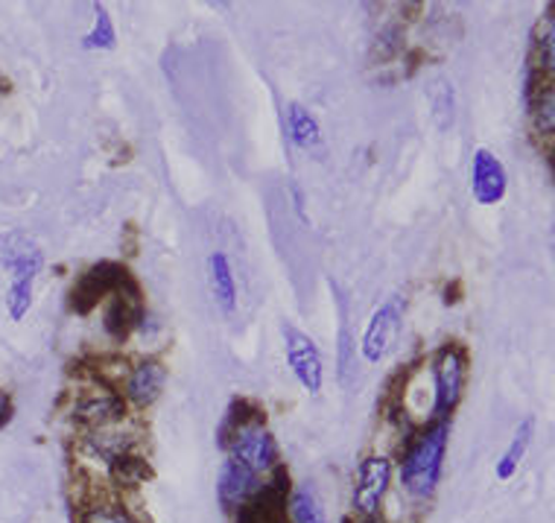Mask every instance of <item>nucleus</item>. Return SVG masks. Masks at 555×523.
Returning a JSON list of instances; mask_svg holds the SVG:
<instances>
[{"instance_id":"nucleus-1","label":"nucleus","mask_w":555,"mask_h":523,"mask_svg":"<svg viewBox=\"0 0 555 523\" xmlns=\"http://www.w3.org/2000/svg\"><path fill=\"white\" fill-rule=\"evenodd\" d=\"M448 421H439L415 438L401 459V485L412 500H430L441 480V462L448 450Z\"/></svg>"},{"instance_id":"nucleus-2","label":"nucleus","mask_w":555,"mask_h":523,"mask_svg":"<svg viewBox=\"0 0 555 523\" xmlns=\"http://www.w3.org/2000/svg\"><path fill=\"white\" fill-rule=\"evenodd\" d=\"M229 445V462L246 468L249 474H255L258 480L267 483V476L275 471L278 465V445L272 433H269L258 419L240 428L234 436L225 442Z\"/></svg>"},{"instance_id":"nucleus-3","label":"nucleus","mask_w":555,"mask_h":523,"mask_svg":"<svg viewBox=\"0 0 555 523\" xmlns=\"http://www.w3.org/2000/svg\"><path fill=\"white\" fill-rule=\"evenodd\" d=\"M465 374H468V360L460 345H441L433 362V412L441 421H448V416L456 409L462 400V390H465Z\"/></svg>"},{"instance_id":"nucleus-4","label":"nucleus","mask_w":555,"mask_h":523,"mask_svg":"<svg viewBox=\"0 0 555 523\" xmlns=\"http://www.w3.org/2000/svg\"><path fill=\"white\" fill-rule=\"evenodd\" d=\"M403 314H406V298L401 293H395L392 298H386L384 305L377 307L365 324L363 340H360V357L365 362H380L389 354V348L398 340L403 324Z\"/></svg>"},{"instance_id":"nucleus-5","label":"nucleus","mask_w":555,"mask_h":523,"mask_svg":"<svg viewBox=\"0 0 555 523\" xmlns=\"http://www.w3.org/2000/svg\"><path fill=\"white\" fill-rule=\"evenodd\" d=\"M284 354H287V366L296 374V381L310 395H319L322 383H325V369H322V354H319L317 343L305 331L284 324Z\"/></svg>"},{"instance_id":"nucleus-6","label":"nucleus","mask_w":555,"mask_h":523,"mask_svg":"<svg viewBox=\"0 0 555 523\" xmlns=\"http://www.w3.org/2000/svg\"><path fill=\"white\" fill-rule=\"evenodd\" d=\"M129 276H126V269H120L117 264H96L94 269H88L86 276L79 278V284L74 286V293H70V307L77 310V314H91L103 298H108L117 290H124L129 286Z\"/></svg>"},{"instance_id":"nucleus-7","label":"nucleus","mask_w":555,"mask_h":523,"mask_svg":"<svg viewBox=\"0 0 555 523\" xmlns=\"http://www.w3.org/2000/svg\"><path fill=\"white\" fill-rule=\"evenodd\" d=\"M389 483H392V462L386 457H365L354 480L357 512L363 518H374L389 492Z\"/></svg>"},{"instance_id":"nucleus-8","label":"nucleus","mask_w":555,"mask_h":523,"mask_svg":"<svg viewBox=\"0 0 555 523\" xmlns=\"http://www.w3.org/2000/svg\"><path fill=\"white\" fill-rule=\"evenodd\" d=\"M508 191V176L506 167L500 162L498 155L479 146L474 153V162H470V193L479 205H498L503 202Z\"/></svg>"},{"instance_id":"nucleus-9","label":"nucleus","mask_w":555,"mask_h":523,"mask_svg":"<svg viewBox=\"0 0 555 523\" xmlns=\"http://www.w3.org/2000/svg\"><path fill=\"white\" fill-rule=\"evenodd\" d=\"M0 264L10 269L12 281H36L44 257L39 243L24 231H7L0 234Z\"/></svg>"},{"instance_id":"nucleus-10","label":"nucleus","mask_w":555,"mask_h":523,"mask_svg":"<svg viewBox=\"0 0 555 523\" xmlns=\"http://www.w3.org/2000/svg\"><path fill=\"white\" fill-rule=\"evenodd\" d=\"M164 383H167V371L162 362L141 360L126 378V398L132 400L134 407H150L162 395Z\"/></svg>"},{"instance_id":"nucleus-11","label":"nucleus","mask_w":555,"mask_h":523,"mask_svg":"<svg viewBox=\"0 0 555 523\" xmlns=\"http://www.w3.org/2000/svg\"><path fill=\"white\" fill-rule=\"evenodd\" d=\"M208 284H211L214 302H217V307H220L222 314H237V278H234L231 257L225 255V252H211V257H208Z\"/></svg>"},{"instance_id":"nucleus-12","label":"nucleus","mask_w":555,"mask_h":523,"mask_svg":"<svg viewBox=\"0 0 555 523\" xmlns=\"http://www.w3.org/2000/svg\"><path fill=\"white\" fill-rule=\"evenodd\" d=\"M287 518L289 523H331L327 521L322 497L313 492V485L310 483L298 485V488H289Z\"/></svg>"},{"instance_id":"nucleus-13","label":"nucleus","mask_w":555,"mask_h":523,"mask_svg":"<svg viewBox=\"0 0 555 523\" xmlns=\"http://www.w3.org/2000/svg\"><path fill=\"white\" fill-rule=\"evenodd\" d=\"M284 124H287L289 143L298 150H313L322 141V129H319L317 117L307 112L301 103H289L284 112Z\"/></svg>"},{"instance_id":"nucleus-14","label":"nucleus","mask_w":555,"mask_h":523,"mask_svg":"<svg viewBox=\"0 0 555 523\" xmlns=\"http://www.w3.org/2000/svg\"><path fill=\"white\" fill-rule=\"evenodd\" d=\"M532 433H535V419H524L517 424L515 436H512L508 447L503 450V457L498 459V468H494L498 480H512L517 474V468H520L529 445H532Z\"/></svg>"},{"instance_id":"nucleus-15","label":"nucleus","mask_w":555,"mask_h":523,"mask_svg":"<svg viewBox=\"0 0 555 523\" xmlns=\"http://www.w3.org/2000/svg\"><path fill=\"white\" fill-rule=\"evenodd\" d=\"M94 27L88 36H82V48L86 50H112L115 48V24H112V15L106 12L103 3H96L94 7Z\"/></svg>"},{"instance_id":"nucleus-16","label":"nucleus","mask_w":555,"mask_h":523,"mask_svg":"<svg viewBox=\"0 0 555 523\" xmlns=\"http://www.w3.org/2000/svg\"><path fill=\"white\" fill-rule=\"evenodd\" d=\"M532 120L541 135H555V79H550L535 97L532 105Z\"/></svg>"},{"instance_id":"nucleus-17","label":"nucleus","mask_w":555,"mask_h":523,"mask_svg":"<svg viewBox=\"0 0 555 523\" xmlns=\"http://www.w3.org/2000/svg\"><path fill=\"white\" fill-rule=\"evenodd\" d=\"M112 474L120 485H138L150 480V465L129 450V454H120V457L112 459Z\"/></svg>"},{"instance_id":"nucleus-18","label":"nucleus","mask_w":555,"mask_h":523,"mask_svg":"<svg viewBox=\"0 0 555 523\" xmlns=\"http://www.w3.org/2000/svg\"><path fill=\"white\" fill-rule=\"evenodd\" d=\"M339 381H351V324H348V305L339 295Z\"/></svg>"},{"instance_id":"nucleus-19","label":"nucleus","mask_w":555,"mask_h":523,"mask_svg":"<svg viewBox=\"0 0 555 523\" xmlns=\"http://www.w3.org/2000/svg\"><path fill=\"white\" fill-rule=\"evenodd\" d=\"M82 523H141L126 506L120 503H94L82 512Z\"/></svg>"},{"instance_id":"nucleus-20","label":"nucleus","mask_w":555,"mask_h":523,"mask_svg":"<svg viewBox=\"0 0 555 523\" xmlns=\"http://www.w3.org/2000/svg\"><path fill=\"white\" fill-rule=\"evenodd\" d=\"M33 290H36V281H12L10 290H7V310H10L15 322H21L29 314V307H33Z\"/></svg>"},{"instance_id":"nucleus-21","label":"nucleus","mask_w":555,"mask_h":523,"mask_svg":"<svg viewBox=\"0 0 555 523\" xmlns=\"http://www.w3.org/2000/svg\"><path fill=\"white\" fill-rule=\"evenodd\" d=\"M538 62L555 77V15H550L538 29Z\"/></svg>"},{"instance_id":"nucleus-22","label":"nucleus","mask_w":555,"mask_h":523,"mask_svg":"<svg viewBox=\"0 0 555 523\" xmlns=\"http://www.w3.org/2000/svg\"><path fill=\"white\" fill-rule=\"evenodd\" d=\"M10 416H12V400H10V395H7V392L0 390V428H3L7 421H10Z\"/></svg>"},{"instance_id":"nucleus-23","label":"nucleus","mask_w":555,"mask_h":523,"mask_svg":"<svg viewBox=\"0 0 555 523\" xmlns=\"http://www.w3.org/2000/svg\"><path fill=\"white\" fill-rule=\"evenodd\" d=\"M550 248H553V260H555V229H553V240H550Z\"/></svg>"},{"instance_id":"nucleus-24","label":"nucleus","mask_w":555,"mask_h":523,"mask_svg":"<svg viewBox=\"0 0 555 523\" xmlns=\"http://www.w3.org/2000/svg\"><path fill=\"white\" fill-rule=\"evenodd\" d=\"M363 523H384V521H377V518H365Z\"/></svg>"}]
</instances>
